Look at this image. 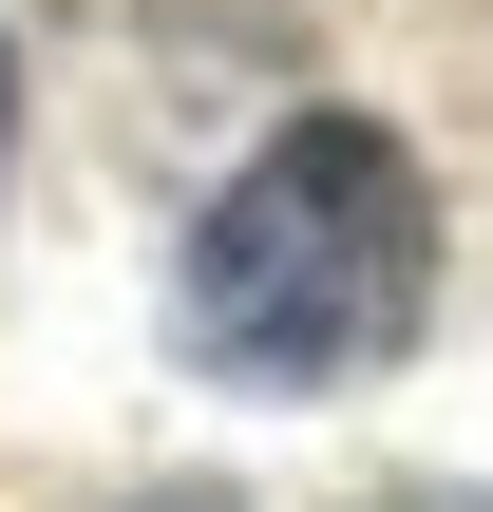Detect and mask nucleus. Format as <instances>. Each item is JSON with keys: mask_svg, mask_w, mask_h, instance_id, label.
<instances>
[{"mask_svg": "<svg viewBox=\"0 0 493 512\" xmlns=\"http://www.w3.org/2000/svg\"><path fill=\"white\" fill-rule=\"evenodd\" d=\"M171 323H190V361L247 380V399H342V380H380V361L437 323V190H418V152H399L380 114H285V133L209 190L190 266H171Z\"/></svg>", "mask_w": 493, "mask_h": 512, "instance_id": "obj_1", "label": "nucleus"}, {"mask_svg": "<svg viewBox=\"0 0 493 512\" xmlns=\"http://www.w3.org/2000/svg\"><path fill=\"white\" fill-rule=\"evenodd\" d=\"M0 133H19V57H0Z\"/></svg>", "mask_w": 493, "mask_h": 512, "instance_id": "obj_2", "label": "nucleus"}, {"mask_svg": "<svg viewBox=\"0 0 493 512\" xmlns=\"http://www.w3.org/2000/svg\"><path fill=\"white\" fill-rule=\"evenodd\" d=\"M418 512H493V494H418Z\"/></svg>", "mask_w": 493, "mask_h": 512, "instance_id": "obj_3", "label": "nucleus"}, {"mask_svg": "<svg viewBox=\"0 0 493 512\" xmlns=\"http://www.w3.org/2000/svg\"><path fill=\"white\" fill-rule=\"evenodd\" d=\"M171 512H209V494H171Z\"/></svg>", "mask_w": 493, "mask_h": 512, "instance_id": "obj_4", "label": "nucleus"}]
</instances>
